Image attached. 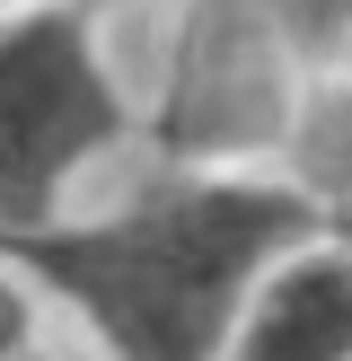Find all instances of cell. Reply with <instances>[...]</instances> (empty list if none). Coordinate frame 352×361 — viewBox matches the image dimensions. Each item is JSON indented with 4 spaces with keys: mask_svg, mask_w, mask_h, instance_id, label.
Wrapping results in <instances>:
<instances>
[{
    "mask_svg": "<svg viewBox=\"0 0 352 361\" xmlns=\"http://www.w3.org/2000/svg\"><path fill=\"white\" fill-rule=\"evenodd\" d=\"M123 97L70 9L0 18V229H35L44 203L115 141Z\"/></svg>",
    "mask_w": 352,
    "mask_h": 361,
    "instance_id": "7a4b0ae2",
    "label": "cell"
},
{
    "mask_svg": "<svg viewBox=\"0 0 352 361\" xmlns=\"http://www.w3.org/2000/svg\"><path fill=\"white\" fill-rule=\"evenodd\" d=\"M264 18L282 27L291 53H344L352 35V0H264Z\"/></svg>",
    "mask_w": 352,
    "mask_h": 361,
    "instance_id": "8992f818",
    "label": "cell"
},
{
    "mask_svg": "<svg viewBox=\"0 0 352 361\" xmlns=\"http://www.w3.org/2000/svg\"><path fill=\"white\" fill-rule=\"evenodd\" d=\"M291 123V44L264 0H194L168 53V141L256 150Z\"/></svg>",
    "mask_w": 352,
    "mask_h": 361,
    "instance_id": "3957f363",
    "label": "cell"
},
{
    "mask_svg": "<svg viewBox=\"0 0 352 361\" xmlns=\"http://www.w3.org/2000/svg\"><path fill=\"white\" fill-rule=\"evenodd\" d=\"M27 344V300H18V282H0V361H18Z\"/></svg>",
    "mask_w": 352,
    "mask_h": 361,
    "instance_id": "52a82bcc",
    "label": "cell"
},
{
    "mask_svg": "<svg viewBox=\"0 0 352 361\" xmlns=\"http://www.w3.org/2000/svg\"><path fill=\"white\" fill-rule=\"evenodd\" d=\"M238 361H352V256H299L256 291Z\"/></svg>",
    "mask_w": 352,
    "mask_h": 361,
    "instance_id": "277c9868",
    "label": "cell"
},
{
    "mask_svg": "<svg viewBox=\"0 0 352 361\" xmlns=\"http://www.w3.org/2000/svg\"><path fill=\"white\" fill-rule=\"evenodd\" d=\"M299 229L273 185H168L115 221L35 238V264L115 335L123 361H211L238 282Z\"/></svg>",
    "mask_w": 352,
    "mask_h": 361,
    "instance_id": "6da1fadb",
    "label": "cell"
},
{
    "mask_svg": "<svg viewBox=\"0 0 352 361\" xmlns=\"http://www.w3.org/2000/svg\"><path fill=\"white\" fill-rule=\"evenodd\" d=\"M344 62H352V35H344Z\"/></svg>",
    "mask_w": 352,
    "mask_h": 361,
    "instance_id": "ba28073f",
    "label": "cell"
},
{
    "mask_svg": "<svg viewBox=\"0 0 352 361\" xmlns=\"http://www.w3.org/2000/svg\"><path fill=\"white\" fill-rule=\"evenodd\" d=\"M299 168H308L317 194L352 203V88H326V97L299 115Z\"/></svg>",
    "mask_w": 352,
    "mask_h": 361,
    "instance_id": "5b68a950",
    "label": "cell"
}]
</instances>
